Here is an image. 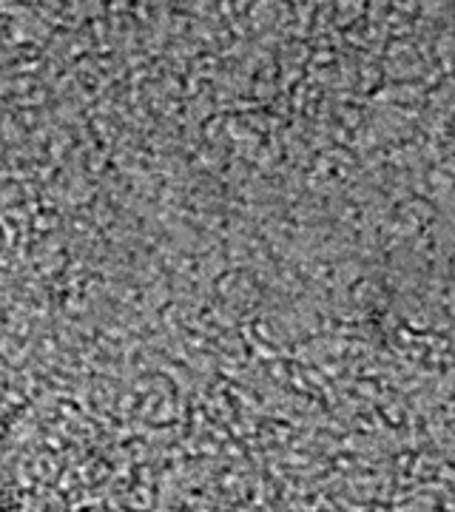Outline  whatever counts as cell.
<instances>
[{
  "instance_id": "1",
  "label": "cell",
  "mask_w": 455,
  "mask_h": 512,
  "mask_svg": "<svg viewBox=\"0 0 455 512\" xmlns=\"http://www.w3.org/2000/svg\"><path fill=\"white\" fill-rule=\"evenodd\" d=\"M0 512H26L23 504L18 501V495L9 493L6 487H0Z\"/></svg>"
}]
</instances>
